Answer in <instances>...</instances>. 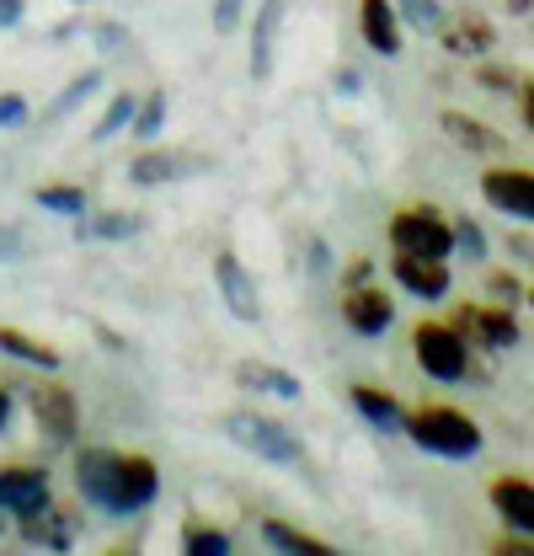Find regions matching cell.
I'll use <instances>...</instances> for the list:
<instances>
[{"label": "cell", "instance_id": "cell-1", "mask_svg": "<svg viewBox=\"0 0 534 556\" xmlns=\"http://www.w3.org/2000/svg\"><path fill=\"white\" fill-rule=\"evenodd\" d=\"M406 433L417 450L444 455V460H470L481 450V428L460 407H422V413L406 417Z\"/></svg>", "mask_w": 534, "mask_h": 556}, {"label": "cell", "instance_id": "cell-2", "mask_svg": "<svg viewBox=\"0 0 534 556\" xmlns=\"http://www.w3.org/2000/svg\"><path fill=\"white\" fill-rule=\"evenodd\" d=\"M225 433H230L241 450H252L257 460H272V466H305V444H300V433H294L289 422H278V417L230 413L225 417Z\"/></svg>", "mask_w": 534, "mask_h": 556}, {"label": "cell", "instance_id": "cell-3", "mask_svg": "<svg viewBox=\"0 0 534 556\" xmlns=\"http://www.w3.org/2000/svg\"><path fill=\"white\" fill-rule=\"evenodd\" d=\"M391 247L411 257H455V225L428 204H406L391 214Z\"/></svg>", "mask_w": 534, "mask_h": 556}, {"label": "cell", "instance_id": "cell-4", "mask_svg": "<svg viewBox=\"0 0 534 556\" xmlns=\"http://www.w3.org/2000/svg\"><path fill=\"white\" fill-rule=\"evenodd\" d=\"M411 353H417V364L433 375V380H466L470 375V338L460 327H438V321H422L417 332H411Z\"/></svg>", "mask_w": 534, "mask_h": 556}, {"label": "cell", "instance_id": "cell-5", "mask_svg": "<svg viewBox=\"0 0 534 556\" xmlns=\"http://www.w3.org/2000/svg\"><path fill=\"white\" fill-rule=\"evenodd\" d=\"M75 486L80 497L107 514V519H124V486H118V450H80L75 455Z\"/></svg>", "mask_w": 534, "mask_h": 556}, {"label": "cell", "instance_id": "cell-6", "mask_svg": "<svg viewBox=\"0 0 534 556\" xmlns=\"http://www.w3.org/2000/svg\"><path fill=\"white\" fill-rule=\"evenodd\" d=\"M481 199L497 208V214L519 219V225H534V172H524V166H492V172H481Z\"/></svg>", "mask_w": 534, "mask_h": 556}, {"label": "cell", "instance_id": "cell-7", "mask_svg": "<svg viewBox=\"0 0 534 556\" xmlns=\"http://www.w3.org/2000/svg\"><path fill=\"white\" fill-rule=\"evenodd\" d=\"M33 422H38V433L43 439H54V444H75V433H80V402H75V391L60 386V380H49V386H33Z\"/></svg>", "mask_w": 534, "mask_h": 556}, {"label": "cell", "instance_id": "cell-8", "mask_svg": "<svg viewBox=\"0 0 534 556\" xmlns=\"http://www.w3.org/2000/svg\"><path fill=\"white\" fill-rule=\"evenodd\" d=\"M214 289H219V300L236 321H263V289L236 252H214Z\"/></svg>", "mask_w": 534, "mask_h": 556}, {"label": "cell", "instance_id": "cell-9", "mask_svg": "<svg viewBox=\"0 0 534 556\" xmlns=\"http://www.w3.org/2000/svg\"><path fill=\"white\" fill-rule=\"evenodd\" d=\"M342 321H347L358 338H385L391 321H396V305H391V294L374 289V283H347V289H342Z\"/></svg>", "mask_w": 534, "mask_h": 556}, {"label": "cell", "instance_id": "cell-10", "mask_svg": "<svg viewBox=\"0 0 534 556\" xmlns=\"http://www.w3.org/2000/svg\"><path fill=\"white\" fill-rule=\"evenodd\" d=\"M49 497H54V486H49V471H43V466H0V514L27 519V514H38Z\"/></svg>", "mask_w": 534, "mask_h": 556}, {"label": "cell", "instance_id": "cell-11", "mask_svg": "<svg viewBox=\"0 0 534 556\" xmlns=\"http://www.w3.org/2000/svg\"><path fill=\"white\" fill-rule=\"evenodd\" d=\"M391 274L406 294H417V300H444L449 294V257H411V252H396L391 257Z\"/></svg>", "mask_w": 534, "mask_h": 556}, {"label": "cell", "instance_id": "cell-12", "mask_svg": "<svg viewBox=\"0 0 534 556\" xmlns=\"http://www.w3.org/2000/svg\"><path fill=\"white\" fill-rule=\"evenodd\" d=\"M438 43H444L455 60H481V54H492V43H497V27H492L481 11H460V16H444V27H438Z\"/></svg>", "mask_w": 534, "mask_h": 556}, {"label": "cell", "instance_id": "cell-13", "mask_svg": "<svg viewBox=\"0 0 534 556\" xmlns=\"http://www.w3.org/2000/svg\"><path fill=\"white\" fill-rule=\"evenodd\" d=\"M455 327L466 332L470 343L486 348H513L519 343V321H513V305H470L455 316Z\"/></svg>", "mask_w": 534, "mask_h": 556}, {"label": "cell", "instance_id": "cell-14", "mask_svg": "<svg viewBox=\"0 0 534 556\" xmlns=\"http://www.w3.org/2000/svg\"><path fill=\"white\" fill-rule=\"evenodd\" d=\"M358 33L374 54H385V60L400 54V11L391 0H358Z\"/></svg>", "mask_w": 534, "mask_h": 556}, {"label": "cell", "instance_id": "cell-15", "mask_svg": "<svg viewBox=\"0 0 534 556\" xmlns=\"http://www.w3.org/2000/svg\"><path fill=\"white\" fill-rule=\"evenodd\" d=\"M118 486H124V519L161 497V466L150 455H118Z\"/></svg>", "mask_w": 534, "mask_h": 556}, {"label": "cell", "instance_id": "cell-16", "mask_svg": "<svg viewBox=\"0 0 534 556\" xmlns=\"http://www.w3.org/2000/svg\"><path fill=\"white\" fill-rule=\"evenodd\" d=\"M283 16H289V0H257V22H252V80H267V75H272Z\"/></svg>", "mask_w": 534, "mask_h": 556}, {"label": "cell", "instance_id": "cell-17", "mask_svg": "<svg viewBox=\"0 0 534 556\" xmlns=\"http://www.w3.org/2000/svg\"><path fill=\"white\" fill-rule=\"evenodd\" d=\"M486 497H492V508H497L513 530L534 535V482H524V477H497V482L486 486Z\"/></svg>", "mask_w": 534, "mask_h": 556}, {"label": "cell", "instance_id": "cell-18", "mask_svg": "<svg viewBox=\"0 0 534 556\" xmlns=\"http://www.w3.org/2000/svg\"><path fill=\"white\" fill-rule=\"evenodd\" d=\"M144 230V219L129 214V208H86V214H75V241H134Z\"/></svg>", "mask_w": 534, "mask_h": 556}, {"label": "cell", "instance_id": "cell-19", "mask_svg": "<svg viewBox=\"0 0 534 556\" xmlns=\"http://www.w3.org/2000/svg\"><path fill=\"white\" fill-rule=\"evenodd\" d=\"M236 386H246V391H257V396H278V402H300V375H289V369H278V364H263V358H246V364H236Z\"/></svg>", "mask_w": 534, "mask_h": 556}, {"label": "cell", "instance_id": "cell-20", "mask_svg": "<svg viewBox=\"0 0 534 556\" xmlns=\"http://www.w3.org/2000/svg\"><path fill=\"white\" fill-rule=\"evenodd\" d=\"M22 541H27V546H49V552H69V546H75V525H69L54 503H43L38 514L22 519Z\"/></svg>", "mask_w": 534, "mask_h": 556}, {"label": "cell", "instance_id": "cell-21", "mask_svg": "<svg viewBox=\"0 0 534 556\" xmlns=\"http://www.w3.org/2000/svg\"><path fill=\"white\" fill-rule=\"evenodd\" d=\"M353 413L364 417L369 428H385V433H406V413L391 391L380 386H353Z\"/></svg>", "mask_w": 534, "mask_h": 556}, {"label": "cell", "instance_id": "cell-22", "mask_svg": "<svg viewBox=\"0 0 534 556\" xmlns=\"http://www.w3.org/2000/svg\"><path fill=\"white\" fill-rule=\"evenodd\" d=\"M0 353H11L16 364H33V369H60V348L38 343L33 332H22V327H5V321H0Z\"/></svg>", "mask_w": 534, "mask_h": 556}, {"label": "cell", "instance_id": "cell-23", "mask_svg": "<svg viewBox=\"0 0 534 556\" xmlns=\"http://www.w3.org/2000/svg\"><path fill=\"white\" fill-rule=\"evenodd\" d=\"M438 124H444V135L455 139L460 150H475V155H486V150H503V135H492L481 118H470V113H438Z\"/></svg>", "mask_w": 534, "mask_h": 556}, {"label": "cell", "instance_id": "cell-24", "mask_svg": "<svg viewBox=\"0 0 534 556\" xmlns=\"http://www.w3.org/2000/svg\"><path fill=\"white\" fill-rule=\"evenodd\" d=\"M263 541L272 552H289V556H332L327 541H316V535H305V530H294L283 519H263Z\"/></svg>", "mask_w": 534, "mask_h": 556}, {"label": "cell", "instance_id": "cell-25", "mask_svg": "<svg viewBox=\"0 0 534 556\" xmlns=\"http://www.w3.org/2000/svg\"><path fill=\"white\" fill-rule=\"evenodd\" d=\"M182 155L177 150H144L139 161L129 166V182H139V188H161V182H171V177H182Z\"/></svg>", "mask_w": 534, "mask_h": 556}, {"label": "cell", "instance_id": "cell-26", "mask_svg": "<svg viewBox=\"0 0 534 556\" xmlns=\"http://www.w3.org/2000/svg\"><path fill=\"white\" fill-rule=\"evenodd\" d=\"M33 204L43 208V214H86V188H75V182H43V188H33Z\"/></svg>", "mask_w": 534, "mask_h": 556}, {"label": "cell", "instance_id": "cell-27", "mask_svg": "<svg viewBox=\"0 0 534 556\" xmlns=\"http://www.w3.org/2000/svg\"><path fill=\"white\" fill-rule=\"evenodd\" d=\"M166 108H171V97H166V91H150V97H139L129 135H139V139H161V135H166Z\"/></svg>", "mask_w": 534, "mask_h": 556}, {"label": "cell", "instance_id": "cell-28", "mask_svg": "<svg viewBox=\"0 0 534 556\" xmlns=\"http://www.w3.org/2000/svg\"><path fill=\"white\" fill-rule=\"evenodd\" d=\"M134 108H139V97H134V91H118V97L107 102V113L97 118V129H91V139H97V144L118 139V135H124V129L134 124Z\"/></svg>", "mask_w": 534, "mask_h": 556}, {"label": "cell", "instance_id": "cell-29", "mask_svg": "<svg viewBox=\"0 0 534 556\" xmlns=\"http://www.w3.org/2000/svg\"><path fill=\"white\" fill-rule=\"evenodd\" d=\"M97 86H102V70H86V75H75L65 91L49 102V118H69L80 102H91V97H97Z\"/></svg>", "mask_w": 534, "mask_h": 556}, {"label": "cell", "instance_id": "cell-30", "mask_svg": "<svg viewBox=\"0 0 534 556\" xmlns=\"http://www.w3.org/2000/svg\"><path fill=\"white\" fill-rule=\"evenodd\" d=\"M182 552L188 556H230V535H225V530H214V525H188Z\"/></svg>", "mask_w": 534, "mask_h": 556}, {"label": "cell", "instance_id": "cell-31", "mask_svg": "<svg viewBox=\"0 0 534 556\" xmlns=\"http://www.w3.org/2000/svg\"><path fill=\"white\" fill-rule=\"evenodd\" d=\"M400 22L417 33H438L444 27V5L438 0H400Z\"/></svg>", "mask_w": 534, "mask_h": 556}, {"label": "cell", "instance_id": "cell-32", "mask_svg": "<svg viewBox=\"0 0 534 556\" xmlns=\"http://www.w3.org/2000/svg\"><path fill=\"white\" fill-rule=\"evenodd\" d=\"M33 252V230L16 219H0V263H22Z\"/></svg>", "mask_w": 534, "mask_h": 556}, {"label": "cell", "instance_id": "cell-33", "mask_svg": "<svg viewBox=\"0 0 534 556\" xmlns=\"http://www.w3.org/2000/svg\"><path fill=\"white\" fill-rule=\"evenodd\" d=\"M86 38H91L102 54H118V49H129L134 43V33L124 27V22H91V27H86Z\"/></svg>", "mask_w": 534, "mask_h": 556}, {"label": "cell", "instance_id": "cell-34", "mask_svg": "<svg viewBox=\"0 0 534 556\" xmlns=\"http://www.w3.org/2000/svg\"><path fill=\"white\" fill-rule=\"evenodd\" d=\"M455 252L466 257H486V230L475 219H455Z\"/></svg>", "mask_w": 534, "mask_h": 556}, {"label": "cell", "instance_id": "cell-35", "mask_svg": "<svg viewBox=\"0 0 534 556\" xmlns=\"http://www.w3.org/2000/svg\"><path fill=\"white\" fill-rule=\"evenodd\" d=\"M27 113H33V108H27V97H22V91H5V97H0V129H22V124H27Z\"/></svg>", "mask_w": 534, "mask_h": 556}, {"label": "cell", "instance_id": "cell-36", "mask_svg": "<svg viewBox=\"0 0 534 556\" xmlns=\"http://www.w3.org/2000/svg\"><path fill=\"white\" fill-rule=\"evenodd\" d=\"M241 11H246V0H214V11H208L214 33H236L241 27Z\"/></svg>", "mask_w": 534, "mask_h": 556}, {"label": "cell", "instance_id": "cell-37", "mask_svg": "<svg viewBox=\"0 0 534 556\" xmlns=\"http://www.w3.org/2000/svg\"><path fill=\"white\" fill-rule=\"evenodd\" d=\"M486 289L497 294V305H519V300H524V289H519V278L513 274H492L486 278Z\"/></svg>", "mask_w": 534, "mask_h": 556}, {"label": "cell", "instance_id": "cell-38", "mask_svg": "<svg viewBox=\"0 0 534 556\" xmlns=\"http://www.w3.org/2000/svg\"><path fill=\"white\" fill-rule=\"evenodd\" d=\"M486 91H513V70H497V65H481V75H475Z\"/></svg>", "mask_w": 534, "mask_h": 556}, {"label": "cell", "instance_id": "cell-39", "mask_svg": "<svg viewBox=\"0 0 534 556\" xmlns=\"http://www.w3.org/2000/svg\"><path fill=\"white\" fill-rule=\"evenodd\" d=\"M27 22V0H0V27L11 33V27H22Z\"/></svg>", "mask_w": 534, "mask_h": 556}, {"label": "cell", "instance_id": "cell-40", "mask_svg": "<svg viewBox=\"0 0 534 556\" xmlns=\"http://www.w3.org/2000/svg\"><path fill=\"white\" fill-rule=\"evenodd\" d=\"M336 91L353 97V91H358V70H336Z\"/></svg>", "mask_w": 534, "mask_h": 556}, {"label": "cell", "instance_id": "cell-41", "mask_svg": "<svg viewBox=\"0 0 534 556\" xmlns=\"http://www.w3.org/2000/svg\"><path fill=\"white\" fill-rule=\"evenodd\" d=\"M513 252H524V263H534V236H508Z\"/></svg>", "mask_w": 534, "mask_h": 556}, {"label": "cell", "instance_id": "cell-42", "mask_svg": "<svg viewBox=\"0 0 534 556\" xmlns=\"http://www.w3.org/2000/svg\"><path fill=\"white\" fill-rule=\"evenodd\" d=\"M519 102H524V124L534 129V80H524V97H519Z\"/></svg>", "mask_w": 534, "mask_h": 556}, {"label": "cell", "instance_id": "cell-43", "mask_svg": "<svg viewBox=\"0 0 534 556\" xmlns=\"http://www.w3.org/2000/svg\"><path fill=\"white\" fill-rule=\"evenodd\" d=\"M5 428H11V391L0 386V433H5Z\"/></svg>", "mask_w": 534, "mask_h": 556}, {"label": "cell", "instance_id": "cell-44", "mask_svg": "<svg viewBox=\"0 0 534 556\" xmlns=\"http://www.w3.org/2000/svg\"><path fill=\"white\" fill-rule=\"evenodd\" d=\"M508 11H519V16H524V11H534V0H508Z\"/></svg>", "mask_w": 534, "mask_h": 556}, {"label": "cell", "instance_id": "cell-45", "mask_svg": "<svg viewBox=\"0 0 534 556\" xmlns=\"http://www.w3.org/2000/svg\"><path fill=\"white\" fill-rule=\"evenodd\" d=\"M0 535H5V514H0Z\"/></svg>", "mask_w": 534, "mask_h": 556}, {"label": "cell", "instance_id": "cell-46", "mask_svg": "<svg viewBox=\"0 0 534 556\" xmlns=\"http://www.w3.org/2000/svg\"><path fill=\"white\" fill-rule=\"evenodd\" d=\"M524 300H530V305H534V289H530V294H524Z\"/></svg>", "mask_w": 534, "mask_h": 556}, {"label": "cell", "instance_id": "cell-47", "mask_svg": "<svg viewBox=\"0 0 534 556\" xmlns=\"http://www.w3.org/2000/svg\"><path fill=\"white\" fill-rule=\"evenodd\" d=\"M69 5H86V0H69Z\"/></svg>", "mask_w": 534, "mask_h": 556}]
</instances>
